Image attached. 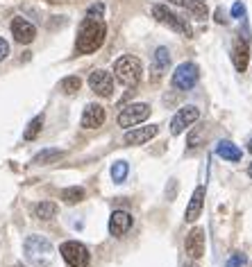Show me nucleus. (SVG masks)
Listing matches in <instances>:
<instances>
[{
    "instance_id": "1",
    "label": "nucleus",
    "mask_w": 252,
    "mask_h": 267,
    "mask_svg": "<svg viewBox=\"0 0 252 267\" xmlns=\"http://www.w3.org/2000/svg\"><path fill=\"white\" fill-rule=\"evenodd\" d=\"M107 36V27L100 18H84V23L80 25V32H78V41H75V48L80 54H91L96 50H100V46L105 43Z\"/></svg>"
},
{
    "instance_id": "2",
    "label": "nucleus",
    "mask_w": 252,
    "mask_h": 267,
    "mask_svg": "<svg viewBox=\"0 0 252 267\" xmlns=\"http://www.w3.org/2000/svg\"><path fill=\"white\" fill-rule=\"evenodd\" d=\"M23 251H25V258L34 265L48 267L53 263L55 256V247L53 242L48 240L46 235H30L25 242H23Z\"/></svg>"
},
{
    "instance_id": "3",
    "label": "nucleus",
    "mask_w": 252,
    "mask_h": 267,
    "mask_svg": "<svg viewBox=\"0 0 252 267\" xmlns=\"http://www.w3.org/2000/svg\"><path fill=\"white\" fill-rule=\"evenodd\" d=\"M114 75L123 86L127 89H134L139 86L141 75H143V66H141L139 57H132V54H123L120 59H116L114 64Z\"/></svg>"
},
{
    "instance_id": "4",
    "label": "nucleus",
    "mask_w": 252,
    "mask_h": 267,
    "mask_svg": "<svg viewBox=\"0 0 252 267\" xmlns=\"http://www.w3.org/2000/svg\"><path fill=\"white\" fill-rule=\"evenodd\" d=\"M198 79H200V68L195 64H191V61H186V64H179L175 68L171 82L177 91H191L193 86L198 84Z\"/></svg>"
},
{
    "instance_id": "5",
    "label": "nucleus",
    "mask_w": 252,
    "mask_h": 267,
    "mask_svg": "<svg viewBox=\"0 0 252 267\" xmlns=\"http://www.w3.org/2000/svg\"><path fill=\"white\" fill-rule=\"evenodd\" d=\"M59 254L71 267H86V265H89V261H91L89 249H86L82 242H78V240L64 242V245L59 247Z\"/></svg>"
},
{
    "instance_id": "6",
    "label": "nucleus",
    "mask_w": 252,
    "mask_h": 267,
    "mask_svg": "<svg viewBox=\"0 0 252 267\" xmlns=\"http://www.w3.org/2000/svg\"><path fill=\"white\" fill-rule=\"evenodd\" d=\"M150 105H146V102H136V105H130L125 107V109L118 113V127H125V129H130V127H134V125L143 123L148 116H150Z\"/></svg>"
},
{
    "instance_id": "7",
    "label": "nucleus",
    "mask_w": 252,
    "mask_h": 267,
    "mask_svg": "<svg viewBox=\"0 0 252 267\" xmlns=\"http://www.w3.org/2000/svg\"><path fill=\"white\" fill-rule=\"evenodd\" d=\"M153 16L159 23H164V25H168L171 30H175V32H179V34H186V36H191V27L184 23V18H179L175 12H171L168 7H164V5H155L153 7Z\"/></svg>"
},
{
    "instance_id": "8",
    "label": "nucleus",
    "mask_w": 252,
    "mask_h": 267,
    "mask_svg": "<svg viewBox=\"0 0 252 267\" xmlns=\"http://www.w3.org/2000/svg\"><path fill=\"white\" fill-rule=\"evenodd\" d=\"M198 118H200V109H198V107H193V105L182 107V109H179L177 113L173 116V120H171V134H173V136H179V134H182L186 127H191Z\"/></svg>"
},
{
    "instance_id": "9",
    "label": "nucleus",
    "mask_w": 252,
    "mask_h": 267,
    "mask_svg": "<svg viewBox=\"0 0 252 267\" xmlns=\"http://www.w3.org/2000/svg\"><path fill=\"white\" fill-rule=\"evenodd\" d=\"M89 86H91V91L100 98H112L114 93V77L112 72L107 71H93L89 75Z\"/></svg>"
},
{
    "instance_id": "10",
    "label": "nucleus",
    "mask_w": 252,
    "mask_h": 267,
    "mask_svg": "<svg viewBox=\"0 0 252 267\" xmlns=\"http://www.w3.org/2000/svg\"><path fill=\"white\" fill-rule=\"evenodd\" d=\"M207 249V238H205V229L202 227H193L186 235V254L191 256L193 261H198L205 256Z\"/></svg>"
},
{
    "instance_id": "11",
    "label": "nucleus",
    "mask_w": 252,
    "mask_h": 267,
    "mask_svg": "<svg viewBox=\"0 0 252 267\" xmlns=\"http://www.w3.org/2000/svg\"><path fill=\"white\" fill-rule=\"evenodd\" d=\"M12 36L19 41V43L27 46V43H32L34 36H37V27L27 18H23V16H16V18L12 20Z\"/></svg>"
},
{
    "instance_id": "12",
    "label": "nucleus",
    "mask_w": 252,
    "mask_h": 267,
    "mask_svg": "<svg viewBox=\"0 0 252 267\" xmlns=\"http://www.w3.org/2000/svg\"><path fill=\"white\" fill-rule=\"evenodd\" d=\"M159 134V125H148V127H134L123 136L125 145H146Z\"/></svg>"
},
{
    "instance_id": "13",
    "label": "nucleus",
    "mask_w": 252,
    "mask_h": 267,
    "mask_svg": "<svg viewBox=\"0 0 252 267\" xmlns=\"http://www.w3.org/2000/svg\"><path fill=\"white\" fill-rule=\"evenodd\" d=\"M105 118H107L105 107L91 102V105L84 107V113H82V127H84V129H98V127L105 125Z\"/></svg>"
},
{
    "instance_id": "14",
    "label": "nucleus",
    "mask_w": 252,
    "mask_h": 267,
    "mask_svg": "<svg viewBox=\"0 0 252 267\" xmlns=\"http://www.w3.org/2000/svg\"><path fill=\"white\" fill-rule=\"evenodd\" d=\"M134 217L127 211H114L112 217H109V233L116 235V238H123V235L132 229Z\"/></svg>"
},
{
    "instance_id": "15",
    "label": "nucleus",
    "mask_w": 252,
    "mask_h": 267,
    "mask_svg": "<svg viewBox=\"0 0 252 267\" xmlns=\"http://www.w3.org/2000/svg\"><path fill=\"white\" fill-rule=\"evenodd\" d=\"M232 61H234V68H236L239 72L248 71V64H250V46H248L246 39H236V41H234Z\"/></svg>"
},
{
    "instance_id": "16",
    "label": "nucleus",
    "mask_w": 252,
    "mask_h": 267,
    "mask_svg": "<svg viewBox=\"0 0 252 267\" xmlns=\"http://www.w3.org/2000/svg\"><path fill=\"white\" fill-rule=\"evenodd\" d=\"M202 209H205V186H198V188L193 190L191 199H189V206H186V222H195L200 217V213H202Z\"/></svg>"
},
{
    "instance_id": "17",
    "label": "nucleus",
    "mask_w": 252,
    "mask_h": 267,
    "mask_svg": "<svg viewBox=\"0 0 252 267\" xmlns=\"http://www.w3.org/2000/svg\"><path fill=\"white\" fill-rule=\"evenodd\" d=\"M168 64H171V53H168V48H157L153 54V72L155 77H161L164 72L168 71Z\"/></svg>"
},
{
    "instance_id": "18",
    "label": "nucleus",
    "mask_w": 252,
    "mask_h": 267,
    "mask_svg": "<svg viewBox=\"0 0 252 267\" xmlns=\"http://www.w3.org/2000/svg\"><path fill=\"white\" fill-rule=\"evenodd\" d=\"M216 154H218L220 159H225V161H241V150L236 147L234 143H230V141H220L218 145H216Z\"/></svg>"
},
{
    "instance_id": "19",
    "label": "nucleus",
    "mask_w": 252,
    "mask_h": 267,
    "mask_svg": "<svg viewBox=\"0 0 252 267\" xmlns=\"http://www.w3.org/2000/svg\"><path fill=\"white\" fill-rule=\"evenodd\" d=\"M66 157V152L64 150H55V147H48V150H41L37 157L32 159L34 165H50V163L59 161V159Z\"/></svg>"
},
{
    "instance_id": "20",
    "label": "nucleus",
    "mask_w": 252,
    "mask_h": 267,
    "mask_svg": "<svg viewBox=\"0 0 252 267\" xmlns=\"http://www.w3.org/2000/svg\"><path fill=\"white\" fill-rule=\"evenodd\" d=\"M57 215V204L55 202H39L34 206V217L39 220H53Z\"/></svg>"
},
{
    "instance_id": "21",
    "label": "nucleus",
    "mask_w": 252,
    "mask_h": 267,
    "mask_svg": "<svg viewBox=\"0 0 252 267\" xmlns=\"http://www.w3.org/2000/svg\"><path fill=\"white\" fill-rule=\"evenodd\" d=\"M41 129H43V113L30 120V125H27L25 131H23V138H25V141H34V138L41 134Z\"/></svg>"
},
{
    "instance_id": "22",
    "label": "nucleus",
    "mask_w": 252,
    "mask_h": 267,
    "mask_svg": "<svg viewBox=\"0 0 252 267\" xmlns=\"http://www.w3.org/2000/svg\"><path fill=\"white\" fill-rule=\"evenodd\" d=\"M186 9L200 20H205L207 14H209V9H207V0H186Z\"/></svg>"
},
{
    "instance_id": "23",
    "label": "nucleus",
    "mask_w": 252,
    "mask_h": 267,
    "mask_svg": "<svg viewBox=\"0 0 252 267\" xmlns=\"http://www.w3.org/2000/svg\"><path fill=\"white\" fill-rule=\"evenodd\" d=\"M61 199L66 204H78L84 199V188H80V186H71V188H64L61 190Z\"/></svg>"
},
{
    "instance_id": "24",
    "label": "nucleus",
    "mask_w": 252,
    "mask_h": 267,
    "mask_svg": "<svg viewBox=\"0 0 252 267\" xmlns=\"http://www.w3.org/2000/svg\"><path fill=\"white\" fill-rule=\"evenodd\" d=\"M82 86V79L78 77V75H71V77H64L61 79V91L68 93V95H73V93L80 91Z\"/></svg>"
},
{
    "instance_id": "25",
    "label": "nucleus",
    "mask_w": 252,
    "mask_h": 267,
    "mask_svg": "<svg viewBox=\"0 0 252 267\" xmlns=\"http://www.w3.org/2000/svg\"><path fill=\"white\" fill-rule=\"evenodd\" d=\"M127 172H130V165H127L125 161H116L112 165V179L116 183H120V181H125V177H127Z\"/></svg>"
},
{
    "instance_id": "26",
    "label": "nucleus",
    "mask_w": 252,
    "mask_h": 267,
    "mask_svg": "<svg viewBox=\"0 0 252 267\" xmlns=\"http://www.w3.org/2000/svg\"><path fill=\"white\" fill-rule=\"evenodd\" d=\"M102 14H105V5L102 2H96L86 9V18H102Z\"/></svg>"
},
{
    "instance_id": "27",
    "label": "nucleus",
    "mask_w": 252,
    "mask_h": 267,
    "mask_svg": "<svg viewBox=\"0 0 252 267\" xmlns=\"http://www.w3.org/2000/svg\"><path fill=\"white\" fill-rule=\"evenodd\" d=\"M232 16L234 18H243V16H246V5H243V2H234L232 5Z\"/></svg>"
},
{
    "instance_id": "28",
    "label": "nucleus",
    "mask_w": 252,
    "mask_h": 267,
    "mask_svg": "<svg viewBox=\"0 0 252 267\" xmlns=\"http://www.w3.org/2000/svg\"><path fill=\"white\" fill-rule=\"evenodd\" d=\"M246 261H248V258H246V256H243V254H236V256H234V258H232V261L227 263V267H236V265H246Z\"/></svg>"
},
{
    "instance_id": "29",
    "label": "nucleus",
    "mask_w": 252,
    "mask_h": 267,
    "mask_svg": "<svg viewBox=\"0 0 252 267\" xmlns=\"http://www.w3.org/2000/svg\"><path fill=\"white\" fill-rule=\"evenodd\" d=\"M7 54H9V43L5 39H0V61H5Z\"/></svg>"
},
{
    "instance_id": "30",
    "label": "nucleus",
    "mask_w": 252,
    "mask_h": 267,
    "mask_svg": "<svg viewBox=\"0 0 252 267\" xmlns=\"http://www.w3.org/2000/svg\"><path fill=\"white\" fill-rule=\"evenodd\" d=\"M225 12H223V7H218V9H216V23H225Z\"/></svg>"
},
{
    "instance_id": "31",
    "label": "nucleus",
    "mask_w": 252,
    "mask_h": 267,
    "mask_svg": "<svg viewBox=\"0 0 252 267\" xmlns=\"http://www.w3.org/2000/svg\"><path fill=\"white\" fill-rule=\"evenodd\" d=\"M168 2H173V5H186V0H168Z\"/></svg>"
},
{
    "instance_id": "32",
    "label": "nucleus",
    "mask_w": 252,
    "mask_h": 267,
    "mask_svg": "<svg viewBox=\"0 0 252 267\" xmlns=\"http://www.w3.org/2000/svg\"><path fill=\"white\" fill-rule=\"evenodd\" d=\"M248 175H250V179H252V163H250V168H248Z\"/></svg>"
},
{
    "instance_id": "33",
    "label": "nucleus",
    "mask_w": 252,
    "mask_h": 267,
    "mask_svg": "<svg viewBox=\"0 0 252 267\" xmlns=\"http://www.w3.org/2000/svg\"><path fill=\"white\" fill-rule=\"evenodd\" d=\"M184 267H198V265H195V263H189V265H184Z\"/></svg>"
},
{
    "instance_id": "34",
    "label": "nucleus",
    "mask_w": 252,
    "mask_h": 267,
    "mask_svg": "<svg viewBox=\"0 0 252 267\" xmlns=\"http://www.w3.org/2000/svg\"><path fill=\"white\" fill-rule=\"evenodd\" d=\"M248 150H250V154H252V141H250V145H248Z\"/></svg>"
},
{
    "instance_id": "35",
    "label": "nucleus",
    "mask_w": 252,
    "mask_h": 267,
    "mask_svg": "<svg viewBox=\"0 0 252 267\" xmlns=\"http://www.w3.org/2000/svg\"><path fill=\"white\" fill-rule=\"evenodd\" d=\"M14 267H23V265H14Z\"/></svg>"
}]
</instances>
